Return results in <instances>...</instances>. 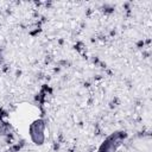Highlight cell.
Masks as SVG:
<instances>
[{
  "label": "cell",
  "mask_w": 152,
  "mask_h": 152,
  "mask_svg": "<svg viewBox=\"0 0 152 152\" xmlns=\"http://www.w3.org/2000/svg\"><path fill=\"white\" fill-rule=\"evenodd\" d=\"M45 121L39 119L30 126V135L34 144L42 145L45 139Z\"/></svg>",
  "instance_id": "1"
}]
</instances>
